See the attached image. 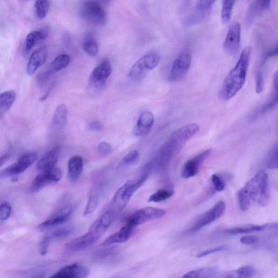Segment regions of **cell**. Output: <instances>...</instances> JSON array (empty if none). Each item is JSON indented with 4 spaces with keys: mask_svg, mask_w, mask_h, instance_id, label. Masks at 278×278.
Returning a JSON list of instances; mask_svg holds the SVG:
<instances>
[{
    "mask_svg": "<svg viewBox=\"0 0 278 278\" xmlns=\"http://www.w3.org/2000/svg\"><path fill=\"white\" fill-rule=\"evenodd\" d=\"M112 73V66L109 61L106 60L96 67L90 78V84L95 88H101L106 84Z\"/></svg>",
    "mask_w": 278,
    "mask_h": 278,
    "instance_id": "cell-13",
    "label": "cell"
},
{
    "mask_svg": "<svg viewBox=\"0 0 278 278\" xmlns=\"http://www.w3.org/2000/svg\"><path fill=\"white\" fill-rule=\"evenodd\" d=\"M25 1H27V0H25Z\"/></svg>",
    "mask_w": 278,
    "mask_h": 278,
    "instance_id": "cell-51",
    "label": "cell"
},
{
    "mask_svg": "<svg viewBox=\"0 0 278 278\" xmlns=\"http://www.w3.org/2000/svg\"><path fill=\"white\" fill-rule=\"evenodd\" d=\"M83 50L88 55L91 57L97 56L98 52V46L95 38L89 36L84 40L83 44Z\"/></svg>",
    "mask_w": 278,
    "mask_h": 278,
    "instance_id": "cell-31",
    "label": "cell"
},
{
    "mask_svg": "<svg viewBox=\"0 0 278 278\" xmlns=\"http://www.w3.org/2000/svg\"><path fill=\"white\" fill-rule=\"evenodd\" d=\"M62 176V172L59 168L54 167L42 171L33 180L30 190L35 192L46 186V185L58 182Z\"/></svg>",
    "mask_w": 278,
    "mask_h": 278,
    "instance_id": "cell-11",
    "label": "cell"
},
{
    "mask_svg": "<svg viewBox=\"0 0 278 278\" xmlns=\"http://www.w3.org/2000/svg\"><path fill=\"white\" fill-rule=\"evenodd\" d=\"M154 123L153 114L150 111H145L139 117L134 130L136 136H142L148 134Z\"/></svg>",
    "mask_w": 278,
    "mask_h": 278,
    "instance_id": "cell-22",
    "label": "cell"
},
{
    "mask_svg": "<svg viewBox=\"0 0 278 278\" xmlns=\"http://www.w3.org/2000/svg\"><path fill=\"white\" fill-rule=\"evenodd\" d=\"M73 212L71 205H66L60 208L56 213L39 226V229L44 230L61 225L66 222Z\"/></svg>",
    "mask_w": 278,
    "mask_h": 278,
    "instance_id": "cell-16",
    "label": "cell"
},
{
    "mask_svg": "<svg viewBox=\"0 0 278 278\" xmlns=\"http://www.w3.org/2000/svg\"><path fill=\"white\" fill-rule=\"evenodd\" d=\"M99 200L98 192L97 191H91L89 194L86 206L85 207L83 215L87 216L94 212L98 205Z\"/></svg>",
    "mask_w": 278,
    "mask_h": 278,
    "instance_id": "cell-34",
    "label": "cell"
},
{
    "mask_svg": "<svg viewBox=\"0 0 278 278\" xmlns=\"http://www.w3.org/2000/svg\"><path fill=\"white\" fill-rule=\"evenodd\" d=\"M259 238L253 235H246L240 238V242L242 244L252 245L258 243Z\"/></svg>",
    "mask_w": 278,
    "mask_h": 278,
    "instance_id": "cell-47",
    "label": "cell"
},
{
    "mask_svg": "<svg viewBox=\"0 0 278 278\" xmlns=\"http://www.w3.org/2000/svg\"><path fill=\"white\" fill-rule=\"evenodd\" d=\"M226 249V246H219L217 247H215V248L214 249L205 250L198 253V254L197 255V258H203L204 257L208 256V255H210L211 254L215 253L216 252L223 251Z\"/></svg>",
    "mask_w": 278,
    "mask_h": 278,
    "instance_id": "cell-44",
    "label": "cell"
},
{
    "mask_svg": "<svg viewBox=\"0 0 278 278\" xmlns=\"http://www.w3.org/2000/svg\"><path fill=\"white\" fill-rule=\"evenodd\" d=\"M48 50L45 46H42L36 50L30 56L27 66V73L29 76L33 75L47 59Z\"/></svg>",
    "mask_w": 278,
    "mask_h": 278,
    "instance_id": "cell-20",
    "label": "cell"
},
{
    "mask_svg": "<svg viewBox=\"0 0 278 278\" xmlns=\"http://www.w3.org/2000/svg\"><path fill=\"white\" fill-rule=\"evenodd\" d=\"M83 169V159L81 156H75L68 162V177L70 181L75 182L79 179Z\"/></svg>",
    "mask_w": 278,
    "mask_h": 278,
    "instance_id": "cell-24",
    "label": "cell"
},
{
    "mask_svg": "<svg viewBox=\"0 0 278 278\" xmlns=\"http://www.w3.org/2000/svg\"><path fill=\"white\" fill-rule=\"evenodd\" d=\"M226 208L225 203L220 200L195 222L190 229V232H196L220 219L225 214Z\"/></svg>",
    "mask_w": 278,
    "mask_h": 278,
    "instance_id": "cell-8",
    "label": "cell"
},
{
    "mask_svg": "<svg viewBox=\"0 0 278 278\" xmlns=\"http://www.w3.org/2000/svg\"><path fill=\"white\" fill-rule=\"evenodd\" d=\"M10 158L9 154H5L2 157H0V167L5 163L6 160Z\"/></svg>",
    "mask_w": 278,
    "mask_h": 278,
    "instance_id": "cell-49",
    "label": "cell"
},
{
    "mask_svg": "<svg viewBox=\"0 0 278 278\" xmlns=\"http://www.w3.org/2000/svg\"><path fill=\"white\" fill-rule=\"evenodd\" d=\"M72 232V229L67 228H61L52 231L48 235L50 237L51 240L53 239H60L64 238L68 236Z\"/></svg>",
    "mask_w": 278,
    "mask_h": 278,
    "instance_id": "cell-40",
    "label": "cell"
},
{
    "mask_svg": "<svg viewBox=\"0 0 278 278\" xmlns=\"http://www.w3.org/2000/svg\"><path fill=\"white\" fill-rule=\"evenodd\" d=\"M160 61L158 53L152 52L139 59L131 67L128 76L133 81H139L143 79L146 73L156 67Z\"/></svg>",
    "mask_w": 278,
    "mask_h": 278,
    "instance_id": "cell-6",
    "label": "cell"
},
{
    "mask_svg": "<svg viewBox=\"0 0 278 278\" xmlns=\"http://www.w3.org/2000/svg\"><path fill=\"white\" fill-rule=\"evenodd\" d=\"M98 151L101 155L107 156L112 151V147L110 144L106 142L99 143L97 147Z\"/></svg>",
    "mask_w": 278,
    "mask_h": 278,
    "instance_id": "cell-43",
    "label": "cell"
},
{
    "mask_svg": "<svg viewBox=\"0 0 278 278\" xmlns=\"http://www.w3.org/2000/svg\"><path fill=\"white\" fill-rule=\"evenodd\" d=\"M241 26L236 23L228 30L225 43L224 50L230 55H235L240 49L241 42Z\"/></svg>",
    "mask_w": 278,
    "mask_h": 278,
    "instance_id": "cell-12",
    "label": "cell"
},
{
    "mask_svg": "<svg viewBox=\"0 0 278 278\" xmlns=\"http://www.w3.org/2000/svg\"><path fill=\"white\" fill-rule=\"evenodd\" d=\"M149 172H146L136 179L128 181L116 192L111 202L110 210L118 215L128 203L135 193L148 179Z\"/></svg>",
    "mask_w": 278,
    "mask_h": 278,
    "instance_id": "cell-4",
    "label": "cell"
},
{
    "mask_svg": "<svg viewBox=\"0 0 278 278\" xmlns=\"http://www.w3.org/2000/svg\"><path fill=\"white\" fill-rule=\"evenodd\" d=\"M12 213V207L7 202L0 204V220L5 221L9 219Z\"/></svg>",
    "mask_w": 278,
    "mask_h": 278,
    "instance_id": "cell-41",
    "label": "cell"
},
{
    "mask_svg": "<svg viewBox=\"0 0 278 278\" xmlns=\"http://www.w3.org/2000/svg\"><path fill=\"white\" fill-rule=\"evenodd\" d=\"M211 153V149L206 150L187 161L182 169L181 174L182 178L187 179L196 176L198 173L203 162L210 156Z\"/></svg>",
    "mask_w": 278,
    "mask_h": 278,
    "instance_id": "cell-14",
    "label": "cell"
},
{
    "mask_svg": "<svg viewBox=\"0 0 278 278\" xmlns=\"http://www.w3.org/2000/svg\"><path fill=\"white\" fill-rule=\"evenodd\" d=\"M166 211L161 208L154 207H146L141 208L129 216L126 223L135 228L146 222L157 220L163 217Z\"/></svg>",
    "mask_w": 278,
    "mask_h": 278,
    "instance_id": "cell-7",
    "label": "cell"
},
{
    "mask_svg": "<svg viewBox=\"0 0 278 278\" xmlns=\"http://www.w3.org/2000/svg\"><path fill=\"white\" fill-rule=\"evenodd\" d=\"M61 146H57L46 153L38 162L36 168L39 171H44L55 167L59 158Z\"/></svg>",
    "mask_w": 278,
    "mask_h": 278,
    "instance_id": "cell-18",
    "label": "cell"
},
{
    "mask_svg": "<svg viewBox=\"0 0 278 278\" xmlns=\"http://www.w3.org/2000/svg\"><path fill=\"white\" fill-rule=\"evenodd\" d=\"M199 129L196 123H190L178 129L161 146L153 165L160 170L166 168L173 158L183 149L184 146Z\"/></svg>",
    "mask_w": 278,
    "mask_h": 278,
    "instance_id": "cell-1",
    "label": "cell"
},
{
    "mask_svg": "<svg viewBox=\"0 0 278 278\" xmlns=\"http://www.w3.org/2000/svg\"><path fill=\"white\" fill-rule=\"evenodd\" d=\"M135 228L129 224L126 223L117 233L108 237L101 244L102 246L108 247L115 244H122L128 241L133 234Z\"/></svg>",
    "mask_w": 278,
    "mask_h": 278,
    "instance_id": "cell-19",
    "label": "cell"
},
{
    "mask_svg": "<svg viewBox=\"0 0 278 278\" xmlns=\"http://www.w3.org/2000/svg\"><path fill=\"white\" fill-rule=\"evenodd\" d=\"M256 274V269L251 265H245L239 268L235 271L227 274V277H252Z\"/></svg>",
    "mask_w": 278,
    "mask_h": 278,
    "instance_id": "cell-29",
    "label": "cell"
},
{
    "mask_svg": "<svg viewBox=\"0 0 278 278\" xmlns=\"http://www.w3.org/2000/svg\"><path fill=\"white\" fill-rule=\"evenodd\" d=\"M89 127L90 129L96 131V132L101 131L103 128L102 123L98 121H92L90 123Z\"/></svg>",
    "mask_w": 278,
    "mask_h": 278,
    "instance_id": "cell-48",
    "label": "cell"
},
{
    "mask_svg": "<svg viewBox=\"0 0 278 278\" xmlns=\"http://www.w3.org/2000/svg\"><path fill=\"white\" fill-rule=\"evenodd\" d=\"M139 154L137 151H130L123 158L121 162V165L122 166L132 165L137 160Z\"/></svg>",
    "mask_w": 278,
    "mask_h": 278,
    "instance_id": "cell-39",
    "label": "cell"
},
{
    "mask_svg": "<svg viewBox=\"0 0 278 278\" xmlns=\"http://www.w3.org/2000/svg\"><path fill=\"white\" fill-rule=\"evenodd\" d=\"M192 57L190 52L182 53L174 61L169 74V80L172 82L182 80L188 73Z\"/></svg>",
    "mask_w": 278,
    "mask_h": 278,
    "instance_id": "cell-10",
    "label": "cell"
},
{
    "mask_svg": "<svg viewBox=\"0 0 278 278\" xmlns=\"http://www.w3.org/2000/svg\"><path fill=\"white\" fill-rule=\"evenodd\" d=\"M16 98V93L14 90L7 91L0 94V117L10 110Z\"/></svg>",
    "mask_w": 278,
    "mask_h": 278,
    "instance_id": "cell-26",
    "label": "cell"
},
{
    "mask_svg": "<svg viewBox=\"0 0 278 278\" xmlns=\"http://www.w3.org/2000/svg\"><path fill=\"white\" fill-rule=\"evenodd\" d=\"M71 57L64 54L57 57L51 64V71L58 72L65 68L71 63Z\"/></svg>",
    "mask_w": 278,
    "mask_h": 278,
    "instance_id": "cell-33",
    "label": "cell"
},
{
    "mask_svg": "<svg viewBox=\"0 0 278 278\" xmlns=\"http://www.w3.org/2000/svg\"><path fill=\"white\" fill-rule=\"evenodd\" d=\"M212 182L214 188L217 191H222L225 188V184L219 175L214 174L212 177Z\"/></svg>",
    "mask_w": 278,
    "mask_h": 278,
    "instance_id": "cell-42",
    "label": "cell"
},
{
    "mask_svg": "<svg viewBox=\"0 0 278 278\" xmlns=\"http://www.w3.org/2000/svg\"><path fill=\"white\" fill-rule=\"evenodd\" d=\"M277 105V87H274L273 93L272 95L271 98H270L268 101L262 106L261 109L260 110V114H266L272 110Z\"/></svg>",
    "mask_w": 278,
    "mask_h": 278,
    "instance_id": "cell-36",
    "label": "cell"
},
{
    "mask_svg": "<svg viewBox=\"0 0 278 278\" xmlns=\"http://www.w3.org/2000/svg\"><path fill=\"white\" fill-rule=\"evenodd\" d=\"M102 1L103 2V3L106 4H108L110 3L112 1V0H102Z\"/></svg>",
    "mask_w": 278,
    "mask_h": 278,
    "instance_id": "cell-50",
    "label": "cell"
},
{
    "mask_svg": "<svg viewBox=\"0 0 278 278\" xmlns=\"http://www.w3.org/2000/svg\"><path fill=\"white\" fill-rule=\"evenodd\" d=\"M174 194L173 190L161 189L154 193L149 198V202L159 203L171 198Z\"/></svg>",
    "mask_w": 278,
    "mask_h": 278,
    "instance_id": "cell-35",
    "label": "cell"
},
{
    "mask_svg": "<svg viewBox=\"0 0 278 278\" xmlns=\"http://www.w3.org/2000/svg\"><path fill=\"white\" fill-rule=\"evenodd\" d=\"M51 240L48 235L43 238L40 245V252L42 256H44L48 253L50 244Z\"/></svg>",
    "mask_w": 278,
    "mask_h": 278,
    "instance_id": "cell-45",
    "label": "cell"
},
{
    "mask_svg": "<svg viewBox=\"0 0 278 278\" xmlns=\"http://www.w3.org/2000/svg\"><path fill=\"white\" fill-rule=\"evenodd\" d=\"M35 6L38 18L44 19L49 10V0H37Z\"/></svg>",
    "mask_w": 278,
    "mask_h": 278,
    "instance_id": "cell-37",
    "label": "cell"
},
{
    "mask_svg": "<svg viewBox=\"0 0 278 278\" xmlns=\"http://www.w3.org/2000/svg\"><path fill=\"white\" fill-rule=\"evenodd\" d=\"M81 17L89 24L104 26L107 22V14L102 6L95 0H88L81 7Z\"/></svg>",
    "mask_w": 278,
    "mask_h": 278,
    "instance_id": "cell-5",
    "label": "cell"
},
{
    "mask_svg": "<svg viewBox=\"0 0 278 278\" xmlns=\"http://www.w3.org/2000/svg\"><path fill=\"white\" fill-rule=\"evenodd\" d=\"M237 197L241 210L246 212L252 203L265 206L269 202L268 180L267 173L261 171L238 191Z\"/></svg>",
    "mask_w": 278,
    "mask_h": 278,
    "instance_id": "cell-2",
    "label": "cell"
},
{
    "mask_svg": "<svg viewBox=\"0 0 278 278\" xmlns=\"http://www.w3.org/2000/svg\"><path fill=\"white\" fill-rule=\"evenodd\" d=\"M266 226L249 225L236 227L227 230L226 233L229 234H250L265 229Z\"/></svg>",
    "mask_w": 278,
    "mask_h": 278,
    "instance_id": "cell-32",
    "label": "cell"
},
{
    "mask_svg": "<svg viewBox=\"0 0 278 278\" xmlns=\"http://www.w3.org/2000/svg\"><path fill=\"white\" fill-rule=\"evenodd\" d=\"M114 251V249L112 248H112L111 247H110V248L100 250L95 252L94 257L97 259H102L110 256V255L113 253Z\"/></svg>",
    "mask_w": 278,
    "mask_h": 278,
    "instance_id": "cell-46",
    "label": "cell"
},
{
    "mask_svg": "<svg viewBox=\"0 0 278 278\" xmlns=\"http://www.w3.org/2000/svg\"><path fill=\"white\" fill-rule=\"evenodd\" d=\"M251 54L252 48L247 47L245 49L236 65L224 80L219 92V98L222 101H227L232 98L244 86Z\"/></svg>",
    "mask_w": 278,
    "mask_h": 278,
    "instance_id": "cell-3",
    "label": "cell"
},
{
    "mask_svg": "<svg viewBox=\"0 0 278 278\" xmlns=\"http://www.w3.org/2000/svg\"><path fill=\"white\" fill-rule=\"evenodd\" d=\"M97 241L88 232L74 239L66 247L67 252H77L86 250L94 245Z\"/></svg>",
    "mask_w": 278,
    "mask_h": 278,
    "instance_id": "cell-21",
    "label": "cell"
},
{
    "mask_svg": "<svg viewBox=\"0 0 278 278\" xmlns=\"http://www.w3.org/2000/svg\"><path fill=\"white\" fill-rule=\"evenodd\" d=\"M235 2L236 0H222L221 18L223 24H227L229 22Z\"/></svg>",
    "mask_w": 278,
    "mask_h": 278,
    "instance_id": "cell-30",
    "label": "cell"
},
{
    "mask_svg": "<svg viewBox=\"0 0 278 278\" xmlns=\"http://www.w3.org/2000/svg\"><path fill=\"white\" fill-rule=\"evenodd\" d=\"M48 35V30L46 29H43L38 31H34L30 33L27 37L25 51L26 52H29L31 50L34 46L38 43H40L47 37Z\"/></svg>",
    "mask_w": 278,
    "mask_h": 278,
    "instance_id": "cell-27",
    "label": "cell"
},
{
    "mask_svg": "<svg viewBox=\"0 0 278 278\" xmlns=\"http://www.w3.org/2000/svg\"><path fill=\"white\" fill-rule=\"evenodd\" d=\"M267 166L269 168L276 169L277 168V146L275 145L270 151L267 157Z\"/></svg>",
    "mask_w": 278,
    "mask_h": 278,
    "instance_id": "cell-38",
    "label": "cell"
},
{
    "mask_svg": "<svg viewBox=\"0 0 278 278\" xmlns=\"http://www.w3.org/2000/svg\"><path fill=\"white\" fill-rule=\"evenodd\" d=\"M67 118V107L63 104L60 105L54 114L52 122L53 128L58 131L62 130L66 126Z\"/></svg>",
    "mask_w": 278,
    "mask_h": 278,
    "instance_id": "cell-25",
    "label": "cell"
},
{
    "mask_svg": "<svg viewBox=\"0 0 278 278\" xmlns=\"http://www.w3.org/2000/svg\"><path fill=\"white\" fill-rule=\"evenodd\" d=\"M216 0H198L195 9L187 20V25H192L202 21L212 9Z\"/></svg>",
    "mask_w": 278,
    "mask_h": 278,
    "instance_id": "cell-17",
    "label": "cell"
},
{
    "mask_svg": "<svg viewBox=\"0 0 278 278\" xmlns=\"http://www.w3.org/2000/svg\"><path fill=\"white\" fill-rule=\"evenodd\" d=\"M90 274L89 269L78 264L69 265L61 268L52 277L57 278H86Z\"/></svg>",
    "mask_w": 278,
    "mask_h": 278,
    "instance_id": "cell-15",
    "label": "cell"
},
{
    "mask_svg": "<svg viewBox=\"0 0 278 278\" xmlns=\"http://www.w3.org/2000/svg\"><path fill=\"white\" fill-rule=\"evenodd\" d=\"M271 0H254L246 14V20L252 22L261 13L267 10L271 5Z\"/></svg>",
    "mask_w": 278,
    "mask_h": 278,
    "instance_id": "cell-23",
    "label": "cell"
},
{
    "mask_svg": "<svg viewBox=\"0 0 278 278\" xmlns=\"http://www.w3.org/2000/svg\"><path fill=\"white\" fill-rule=\"evenodd\" d=\"M218 269L216 267L203 268L193 270L183 276V277H198L210 278L214 277L217 275Z\"/></svg>",
    "mask_w": 278,
    "mask_h": 278,
    "instance_id": "cell-28",
    "label": "cell"
},
{
    "mask_svg": "<svg viewBox=\"0 0 278 278\" xmlns=\"http://www.w3.org/2000/svg\"><path fill=\"white\" fill-rule=\"evenodd\" d=\"M37 159L38 154L36 152L27 153L22 156L16 163L4 169L0 173V177L7 178L21 174L33 165Z\"/></svg>",
    "mask_w": 278,
    "mask_h": 278,
    "instance_id": "cell-9",
    "label": "cell"
}]
</instances>
